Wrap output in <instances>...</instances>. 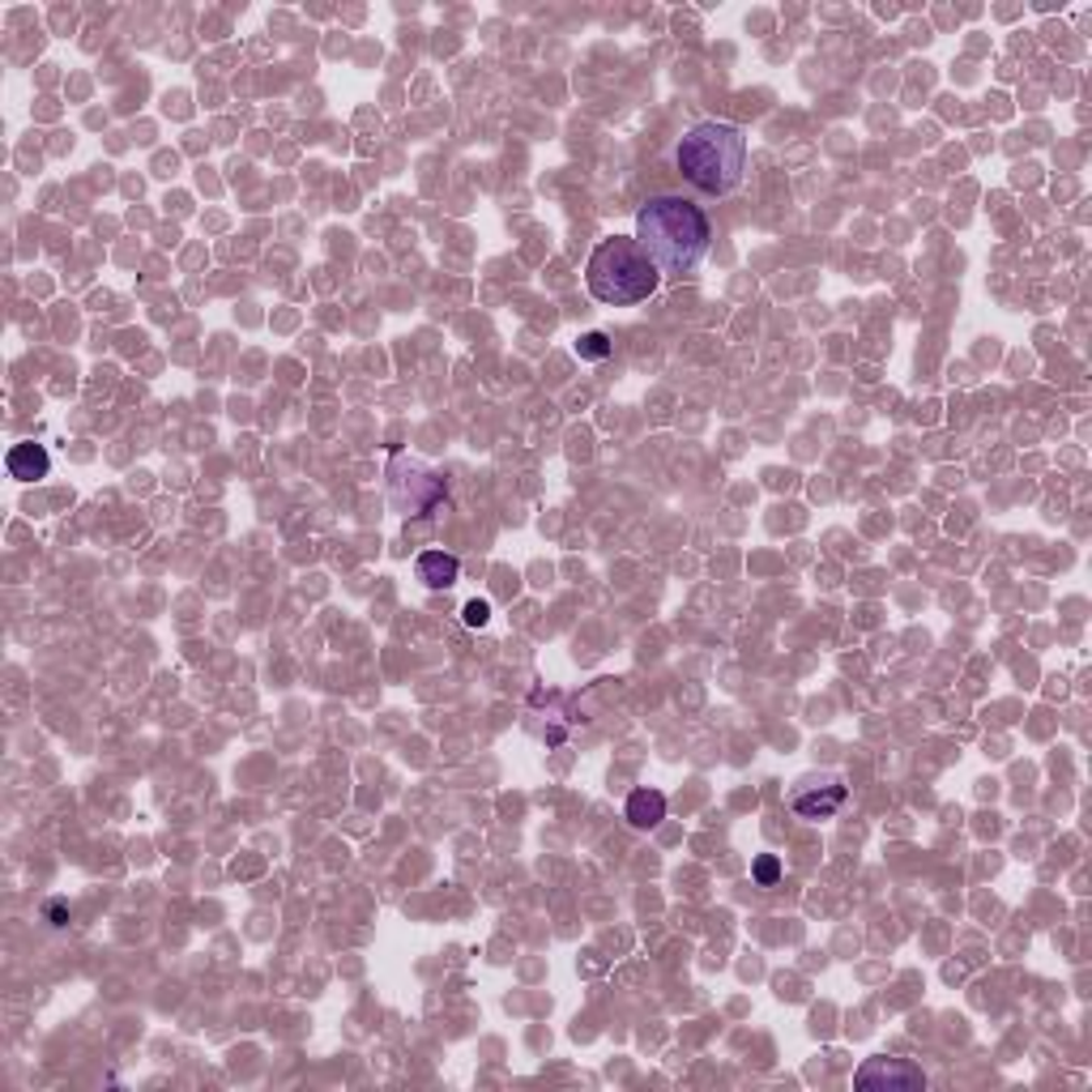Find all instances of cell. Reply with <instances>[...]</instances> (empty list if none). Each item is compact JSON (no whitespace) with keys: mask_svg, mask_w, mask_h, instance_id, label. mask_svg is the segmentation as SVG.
Instances as JSON below:
<instances>
[{"mask_svg":"<svg viewBox=\"0 0 1092 1092\" xmlns=\"http://www.w3.org/2000/svg\"><path fill=\"white\" fill-rule=\"evenodd\" d=\"M576 355H581V359H606V355H611V338H606L602 329H589V334H581Z\"/></svg>","mask_w":1092,"mask_h":1092,"instance_id":"cell-9","label":"cell"},{"mask_svg":"<svg viewBox=\"0 0 1092 1092\" xmlns=\"http://www.w3.org/2000/svg\"><path fill=\"white\" fill-rule=\"evenodd\" d=\"M624 815H628L632 828H658L666 819V798L658 789H632Z\"/></svg>","mask_w":1092,"mask_h":1092,"instance_id":"cell-8","label":"cell"},{"mask_svg":"<svg viewBox=\"0 0 1092 1092\" xmlns=\"http://www.w3.org/2000/svg\"><path fill=\"white\" fill-rule=\"evenodd\" d=\"M470 628H487V619H491V606L482 602V598H474V602H465V615H461Z\"/></svg>","mask_w":1092,"mask_h":1092,"instance_id":"cell-11","label":"cell"},{"mask_svg":"<svg viewBox=\"0 0 1092 1092\" xmlns=\"http://www.w3.org/2000/svg\"><path fill=\"white\" fill-rule=\"evenodd\" d=\"M585 282H589V295L598 304H611V308H632V304H645L658 287H662V274L658 265L641 252L636 240H602L585 265Z\"/></svg>","mask_w":1092,"mask_h":1092,"instance_id":"cell-3","label":"cell"},{"mask_svg":"<svg viewBox=\"0 0 1092 1092\" xmlns=\"http://www.w3.org/2000/svg\"><path fill=\"white\" fill-rule=\"evenodd\" d=\"M853 1089H926V1076L905 1059H866L853 1072Z\"/></svg>","mask_w":1092,"mask_h":1092,"instance_id":"cell-4","label":"cell"},{"mask_svg":"<svg viewBox=\"0 0 1092 1092\" xmlns=\"http://www.w3.org/2000/svg\"><path fill=\"white\" fill-rule=\"evenodd\" d=\"M632 240L658 265L662 278L666 274L683 278L705 261L713 227H709V214L688 197H649L636 214V235Z\"/></svg>","mask_w":1092,"mask_h":1092,"instance_id":"cell-1","label":"cell"},{"mask_svg":"<svg viewBox=\"0 0 1092 1092\" xmlns=\"http://www.w3.org/2000/svg\"><path fill=\"white\" fill-rule=\"evenodd\" d=\"M751 875H755V883H759V888H772V883L781 879V862H776L772 853H764V858L751 866Z\"/></svg>","mask_w":1092,"mask_h":1092,"instance_id":"cell-10","label":"cell"},{"mask_svg":"<svg viewBox=\"0 0 1092 1092\" xmlns=\"http://www.w3.org/2000/svg\"><path fill=\"white\" fill-rule=\"evenodd\" d=\"M414 572H418V581H422L427 589H448V585H457V576H461V559L448 555V551H422L418 564H414Z\"/></svg>","mask_w":1092,"mask_h":1092,"instance_id":"cell-6","label":"cell"},{"mask_svg":"<svg viewBox=\"0 0 1092 1092\" xmlns=\"http://www.w3.org/2000/svg\"><path fill=\"white\" fill-rule=\"evenodd\" d=\"M789 806H794V815H802V819H828V815H836V811L845 806V785H841V781H828V785H815V789H798Z\"/></svg>","mask_w":1092,"mask_h":1092,"instance_id":"cell-5","label":"cell"},{"mask_svg":"<svg viewBox=\"0 0 1092 1092\" xmlns=\"http://www.w3.org/2000/svg\"><path fill=\"white\" fill-rule=\"evenodd\" d=\"M675 167L679 175L709 193V197H726L742 184V167H747V137L738 124L726 120H705L696 128L683 133L679 150H675Z\"/></svg>","mask_w":1092,"mask_h":1092,"instance_id":"cell-2","label":"cell"},{"mask_svg":"<svg viewBox=\"0 0 1092 1092\" xmlns=\"http://www.w3.org/2000/svg\"><path fill=\"white\" fill-rule=\"evenodd\" d=\"M4 465H9V474H13L17 482H34V478H43V474L51 470V457H47L43 444H13L9 457H4Z\"/></svg>","mask_w":1092,"mask_h":1092,"instance_id":"cell-7","label":"cell"}]
</instances>
